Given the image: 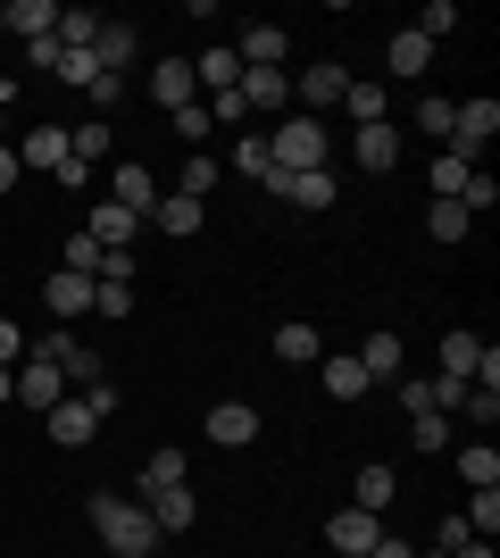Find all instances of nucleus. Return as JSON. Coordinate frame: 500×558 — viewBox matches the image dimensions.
<instances>
[{
  "mask_svg": "<svg viewBox=\"0 0 500 558\" xmlns=\"http://www.w3.org/2000/svg\"><path fill=\"white\" fill-rule=\"evenodd\" d=\"M408 434H417V450H451V417H408Z\"/></svg>",
  "mask_w": 500,
  "mask_h": 558,
  "instance_id": "de8ad7c7",
  "label": "nucleus"
},
{
  "mask_svg": "<svg viewBox=\"0 0 500 558\" xmlns=\"http://www.w3.org/2000/svg\"><path fill=\"white\" fill-rule=\"evenodd\" d=\"M401 150H408V134L392 125V117H383V125H358V134H351V159L367 167V175H392V167H401Z\"/></svg>",
  "mask_w": 500,
  "mask_h": 558,
  "instance_id": "423d86ee",
  "label": "nucleus"
},
{
  "mask_svg": "<svg viewBox=\"0 0 500 558\" xmlns=\"http://www.w3.org/2000/svg\"><path fill=\"white\" fill-rule=\"evenodd\" d=\"M42 301H50V317H59V326H75V317L93 308V276H68V267H59V276L42 283Z\"/></svg>",
  "mask_w": 500,
  "mask_h": 558,
  "instance_id": "aec40b11",
  "label": "nucleus"
},
{
  "mask_svg": "<svg viewBox=\"0 0 500 558\" xmlns=\"http://www.w3.org/2000/svg\"><path fill=\"white\" fill-rule=\"evenodd\" d=\"M93 534L109 542L118 558H150V550H159L150 509H143V500H125V492H93Z\"/></svg>",
  "mask_w": 500,
  "mask_h": 558,
  "instance_id": "f257e3e1",
  "label": "nucleus"
},
{
  "mask_svg": "<svg viewBox=\"0 0 500 558\" xmlns=\"http://www.w3.org/2000/svg\"><path fill=\"white\" fill-rule=\"evenodd\" d=\"M234 59L242 68H284V25H242Z\"/></svg>",
  "mask_w": 500,
  "mask_h": 558,
  "instance_id": "393cba45",
  "label": "nucleus"
},
{
  "mask_svg": "<svg viewBox=\"0 0 500 558\" xmlns=\"http://www.w3.org/2000/svg\"><path fill=\"white\" fill-rule=\"evenodd\" d=\"M492 134H500V100H492V93H476V100H459V109H451V142H442V150L476 167Z\"/></svg>",
  "mask_w": 500,
  "mask_h": 558,
  "instance_id": "7ed1b4c3",
  "label": "nucleus"
},
{
  "mask_svg": "<svg viewBox=\"0 0 500 558\" xmlns=\"http://www.w3.org/2000/svg\"><path fill=\"white\" fill-rule=\"evenodd\" d=\"M376 534H383V517H367V509L326 517V550L333 558H367V550H376Z\"/></svg>",
  "mask_w": 500,
  "mask_h": 558,
  "instance_id": "0eeeda50",
  "label": "nucleus"
},
{
  "mask_svg": "<svg viewBox=\"0 0 500 558\" xmlns=\"http://www.w3.org/2000/svg\"><path fill=\"white\" fill-rule=\"evenodd\" d=\"M84 100H93V109H109V100H125V75H93V93H84Z\"/></svg>",
  "mask_w": 500,
  "mask_h": 558,
  "instance_id": "8fccbe9b",
  "label": "nucleus"
},
{
  "mask_svg": "<svg viewBox=\"0 0 500 558\" xmlns=\"http://www.w3.org/2000/svg\"><path fill=\"white\" fill-rule=\"evenodd\" d=\"M9 150H17V167H50V175H59V167H68V125H34V134L9 142Z\"/></svg>",
  "mask_w": 500,
  "mask_h": 558,
  "instance_id": "4be33fe9",
  "label": "nucleus"
},
{
  "mask_svg": "<svg viewBox=\"0 0 500 558\" xmlns=\"http://www.w3.org/2000/svg\"><path fill=\"white\" fill-rule=\"evenodd\" d=\"M17 400H25V409H42V417H50V409L68 400V375L50 367V359H17Z\"/></svg>",
  "mask_w": 500,
  "mask_h": 558,
  "instance_id": "9d476101",
  "label": "nucleus"
},
{
  "mask_svg": "<svg viewBox=\"0 0 500 558\" xmlns=\"http://www.w3.org/2000/svg\"><path fill=\"white\" fill-rule=\"evenodd\" d=\"M476 367H484V342L467 326H451L442 333V350H434V375H451V384H476Z\"/></svg>",
  "mask_w": 500,
  "mask_h": 558,
  "instance_id": "9b49d317",
  "label": "nucleus"
},
{
  "mask_svg": "<svg viewBox=\"0 0 500 558\" xmlns=\"http://www.w3.org/2000/svg\"><path fill=\"white\" fill-rule=\"evenodd\" d=\"M242 109H267V117H284V100H292V84H284V68H242Z\"/></svg>",
  "mask_w": 500,
  "mask_h": 558,
  "instance_id": "6ab92c4d",
  "label": "nucleus"
},
{
  "mask_svg": "<svg viewBox=\"0 0 500 558\" xmlns=\"http://www.w3.org/2000/svg\"><path fill=\"white\" fill-rule=\"evenodd\" d=\"M392 500H401V475H392V466H358V484H351V509H367V517H383L392 509Z\"/></svg>",
  "mask_w": 500,
  "mask_h": 558,
  "instance_id": "412c9836",
  "label": "nucleus"
},
{
  "mask_svg": "<svg viewBox=\"0 0 500 558\" xmlns=\"http://www.w3.org/2000/svg\"><path fill=\"white\" fill-rule=\"evenodd\" d=\"M442 558H492V542H484V534H467L459 550H442Z\"/></svg>",
  "mask_w": 500,
  "mask_h": 558,
  "instance_id": "603ef678",
  "label": "nucleus"
},
{
  "mask_svg": "<svg viewBox=\"0 0 500 558\" xmlns=\"http://www.w3.org/2000/svg\"><path fill=\"white\" fill-rule=\"evenodd\" d=\"M225 159H234L251 184H267V175H276V159H267V134H234V150H225Z\"/></svg>",
  "mask_w": 500,
  "mask_h": 558,
  "instance_id": "473e14b6",
  "label": "nucleus"
},
{
  "mask_svg": "<svg viewBox=\"0 0 500 558\" xmlns=\"http://www.w3.org/2000/svg\"><path fill=\"white\" fill-rule=\"evenodd\" d=\"M143 226H159V233H175V242H192V233L209 226V201H184V192H159V209H150Z\"/></svg>",
  "mask_w": 500,
  "mask_h": 558,
  "instance_id": "ddd939ff",
  "label": "nucleus"
},
{
  "mask_svg": "<svg viewBox=\"0 0 500 558\" xmlns=\"http://www.w3.org/2000/svg\"><path fill=\"white\" fill-rule=\"evenodd\" d=\"M100 258H109V251H100L93 233L75 226V233H68V276H93V283H100Z\"/></svg>",
  "mask_w": 500,
  "mask_h": 558,
  "instance_id": "a19ab883",
  "label": "nucleus"
},
{
  "mask_svg": "<svg viewBox=\"0 0 500 558\" xmlns=\"http://www.w3.org/2000/svg\"><path fill=\"white\" fill-rule=\"evenodd\" d=\"M134 50H143V43H134V25H100V34H93L100 75H125V68H134Z\"/></svg>",
  "mask_w": 500,
  "mask_h": 558,
  "instance_id": "bb28decb",
  "label": "nucleus"
},
{
  "mask_svg": "<svg viewBox=\"0 0 500 558\" xmlns=\"http://www.w3.org/2000/svg\"><path fill=\"white\" fill-rule=\"evenodd\" d=\"M25 359V333H17V317H0V367H17Z\"/></svg>",
  "mask_w": 500,
  "mask_h": 558,
  "instance_id": "09e8293b",
  "label": "nucleus"
},
{
  "mask_svg": "<svg viewBox=\"0 0 500 558\" xmlns=\"http://www.w3.org/2000/svg\"><path fill=\"white\" fill-rule=\"evenodd\" d=\"M143 509H150V525H159V542H167V534H192L200 500H192L184 484H167V492H143Z\"/></svg>",
  "mask_w": 500,
  "mask_h": 558,
  "instance_id": "f8f14e48",
  "label": "nucleus"
},
{
  "mask_svg": "<svg viewBox=\"0 0 500 558\" xmlns=\"http://www.w3.org/2000/svg\"><path fill=\"white\" fill-rule=\"evenodd\" d=\"M267 192H284L292 209H333V175L309 167V175H267Z\"/></svg>",
  "mask_w": 500,
  "mask_h": 558,
  "instance_id": "b1692460",
  "label": "nucleus"
},
{
  "mask_svg": "<svg viewBox=\"0 0 500 558\" xmlns=\"http://www.w3.org/2000/svg\"><path fill=\"white\" fill-rule=\"evenodd\" d=\"M459 517H467V534L492 542L500 534V492H467V509H459Z\"/></svg>",
  "mask_w": 500,
  "mask_h": 558,
  "instance_id": "ea45409f",
  "label": "nucleus"
},
{
  "mask_svg": "<svg viewBox=\"0 0 500 558\" xmlns=\"http://www.w3.org/2000/svg\"><path fill=\"white\" fill-rule=\"evenodd\" d=\"M200 434H209L217 450H242V442H259V409H251V400H217Z\"/></svg>",
  "mask_w": 500,
  "mask_h": 558,
  "instance_id": "6e6552de",
  "label": "nucleus"
},
{
  "mask_svg": "<svg viewBox=\"0 0 500 558\" xmlns=\"http://www.w3.org/2000/svg\"><path fill=\"white\" fill-rule=\"evenodd\" d=\"M459 417H467V425H492V417H500V392H484V384H467V392H459Z\"/></svg>",
  "mask_w": 500,
  "mask_h": 558,
  "instance_id": "49530a36",
  "label": "nucleus"
},
{
  "mask_svg": "<svg viewBox=\"0 0 500 558\" xmlns=\"http://www.w3.org/2000/svg\"><path fill=\"white\" fill-rule=\"evenodd\" d=\"M42 425H50V442H59V450H84V442L100 434V417H93V400H84V392H68Z\"/></svg>",
  "mask_w": 500,
  "mask_h": 558,
  "instance_id": "1a4fd4ad",
  "label": "nucleus"
},
{
  "mask_svg": "<svg viewBox=\"0 0 500 558\" xmlns=\"http://www.w3.org/2000/svg\"><path fill=\"white\" fill-rule=\"evenodd\" d=\"M417 558H442V550H417Z\"/></svg>",
  "mask_w": 500,
  "mask_h": 558,
  "instance_id": "4d7b16f0",
  "label": "nucleus"
},
{
  "mask_svg": "<svg viewBox=\"0 0 500 558\" xmlns=\"http://www.w3.org/2000/svg\"><path fill=\"white\" fill-rule=\"evenodd\" d=\"M0 34H9V0H0Z\"/></svg>",
  "mask_w": 500,
  "mask_h": 558,
  "instance_id": "5fc2aeb1",
  "label": "nucleus"
},
{
  "mask_svg": "<svg viewBox=\"0 0 500 558\" xmlns=\"http://www.w3.org/2000/svg\"><path fill=\"white\" fill-rule=\"evenodd\" d=\"M93 317H134V283H93Z\"/></svg>",
  "mask_w": 500,
  "mask_h": 558,
  "instance_id": "c03bdc74",
  "label": "nucleus"
},
{
  "mask_svg": "<svg viewBox=\"0 0 500 558\" xmlns=\"http://www.w3.org/2000/svg\"><path fill=\"white\" fill-rule=\"evenodd\" d=\"M408 34H426V43H442V34H459V9H451V0H426V9H417V25H408Z\"/></svg>",
  "mask_w": 500,
  "mask_h": 558,
  "instance_id": "37998d69",
  "label": "nucleus"
},
{
  "mask_svg": "<svg viewBox=\"0 0 500 558\" xmlns=\"http://www.w3.org/2000/svg\"><path fill=\"white\" fill-rule=\"evenodd\" d=\"M150 100H159L167 117L192 109V100H200V84H192V59H159V68H150Z\"/></svg>",
  "mask_w": 500,
  "mask_h": 558,
  "instance_id": "4468645a",
  "label": "nucleus"
},
{
  "mask_svg": "<svg viewBox=\"0 0 500 558\" xmlns=\"http://www.w3.org/2000/svg\"><path fill=\"white\" fill-rule=\"evenodd\" d=\"M68 159H75V167H100V159H109V125H100V117L68 125Z\"/></svg>",
  "mask_w": 500,
  "mask_h": 558,
  "instance_id": "7c9ffc66",
  "label": "nucleus"
},
{
  "mask_svg": "<svg viewBox=\"0 0 500 558\" xmlns=\"http://www.w3.org/2000/svg\"><path fill=\"white\" fill-rule=\"evenodd\" d=\"M459 484H467V492H492L500 484V450L492 442H467V450H459Z\"/></svg>",
  "mask_w": 500,
  "mask_h": 558,
  "instance_id": "c756f323",
  "label": "nucleus"
},
{
  "mask_svg": "<svg viewBox=\"0 0 500 558\" xmlns=\"http://www.w3.org/2000/svg\"><path fill=\"white\" fill-rule=\"evenodd\" d=\"M0 400H17V367H0Z\"/></svg>",
  "mask_w": 500,
  "mask_h": 558,
  "instance_id": "864d4df0",
  "label": "nucleus"
},
{
  "mask_svg": "<svg viewBox=\"0 0 500 558\" xmlns=\"http://www.w3.org/2000/svg\"><path fill=\"white\" fill-rule=\"evenodd\" d=\"M358 367H367V384H401V367H408L401 333H392V326H383V333H367V342H358Z\"/></svg>",
  "mask_w": 500,
  "mask_h": 558,
  "instance_id": "2eb2a0df",
  "label": "nucleus"
},
{
  "mask_svg": "<svg viewBox=\"0 0 500 558\" xmlns=\"http://www.w3.org/2000/svg\"><path fill=\"white\" fill-rule=\"evenodd\" d=\"M9 34L50 43V34H59V0H9Z\"/></svg>",
  "mask_w": 500,
  "mask_h": 558,
  "instance_id": "a878e982",
  "label": "nucleus"
},
{
  "mask_svg": "<svg viewBox=\"0 0 500 558\" xmlns=\"http://www.w3.org/2000/svg\"><path fill=\"white\" fill-rule=\"evenodd\" d=\"M34 359H50V367L68 375V392H84V384H100V375H109V367L93 359V350L75 342V326H50L42 342H34Z\"/></svg>",
  "mask_w": 500,
  "mask_h": 558,
  "instance_id": "20e7f679",
  "label": "nucleus"
},
{
  "mask_svg": "<svg viewBox=\"0 0 500 558\" xmlns=\"http://www.w3.org/2000/svg\"><path fill=\"white\" fill-rule=\"evenodd\" d=\"M426 175H434V201H459V184H467L476 167H467V159H451V150H434V159H426Z\"/></svg>",
  "mask_w": 500,
  "mask_h": 558,
  "instance_id": "f704fd0d",
  "label": "nucleus"
},
{
  "mask_svg": "<svg viewBox=\"0 0 500 558\" xmlns=\"http://www.w3.org/2000/svg\"><path fill=\"white\" fill-rule=\"evenodd\" d=\"M167 125H175V142H184V150H209V134H217V117L200 109V100H192V109H175Z\"/></svg>",
  "mask_w": 500,
  "mask_h": 558,
  "instance_id": "c9c22d12",
  "label": "nucleus"
},
{
  "mask_svg": "<svg viewBox=\"0 0 500 558\" xmlns=\"http://www.w3.org/2000/svg\"><path fill=\"white\" fill-rule=\"evenodd\" d=\"M109 17H93V9H59V50H93V34Z\"/></svg>",
  "mask_w": 500,
  "mask_h": 558,
  "instance_id": "4c0bfd02",
  "label": "nucleus"
},
{
  "mask_svg": "<svg viewBox=\"0 0 500 558\" xmlns=\"http://www.w3.org/2000/svg\"><path fill=\"white\" fill-rule=\"evenodd\" d=\"M192 84H200V93H234V84H242V59H234V43H209V50H200V59H192Z\"/></svg>",
  "mask_w": 500,
  "mask_h": 558,
  "instance_id": "dca6fc26",
  "label": "nucleus"
},
{
  "mask_svg": "<svg viewBox=\"0 0 500 558\" xmlns=\"http://www.w3.org/2000/svg\"><path fill=\"white\" fill-rule=\"evenodd\" d=\"M267 159H276V175H309V167H326V117L284 109V117H276V134H267Z\"/></svg>",
  "mask_w": 500,
  "mask_h": 558,
  "instance_id": "f03ea898",
  "label": "nucleus"
},
{
  "mask_svg": "<svg viewBox=\"0 0 500 558\" xmlns=\"http://www.w3.org/2000/svg\"><path fill=\"white\" fill-rule=\"evenodd\" d=\"M417 134H426V142H451V100H417Z\"/></svg>",
  "mask_w": 500,
  "mask_h": 558,
  "instance_id": "a18cd8bd",
  "label": "nucleus"
},
{
  "mask_svg": "<svg viewBox=\"0 0 500 558\" xmlns=\"http://www.w3.org/2000/svg\"><path fill=\"white\" fill-rule=\"evenodd\" d=\"M383 68L401 75V84H426V68H434V43H426V34H408V25H401V34L383 43Z\"/></svg>",
  "mask_w": 500,
  "mask_h": 558,
  "instance_id": "f3484780",
  "label": "nucleus"
},
{
  "mask_svg": "<svg viewBox=\"0 0 500 558\" xmlns=\"http://www.w3.org/2000/svg\"><path fill=\"white\" fill-rule=\"evenodd\" d=\"M84 233H93L100 251H134V233H143V217H134V209H118V201H100V209L84 217Z\"/></svg>",
  "mask_w": 500,
  "mask_h": 558,
  "instance_id": "a211bd4d",
  "label": "nucleus"
},
{
  "mask_svg": "<svg viewBox=\"0 0 500 558\" xmlns=\"http://www.w3.org/2000/svg\"><path fill=\"white\" fill-rule=\"evenodd\" d=\"M9 192H17V150L0 142V201H9Z\"/></svg>",
  "mask_w": 500,
  "mask_h": 558,
  "instance_id": "3c124183",
  "label": "nucleus"
},
{
  "mask_svg": "<svg viewBox=\"0 0 500 558\" xmlns=\"http://www.w3.org/2000/svg\"><path fill=\"white\" fill-rule=\"evenodd\" d=\"M0 142H9V109H0Z\"/></svg>",
  "mask_w": 500,
  "mask_h": 558,
  "instance_id": "6e6d98bb",
  "label": "nucleus"
},
{
  "mask_svg": "<svg viewBox=\"0 0 500 558\" xmlns=\"http://www.w3.org/2000/svg\"><path fill=\"white\" fill-rule=\"evenodd\" d=\"M342 109H351V125H383V117H392V93H383V84H367V75H351Z\"/></svg>",
  "mask_w": 500,
  "mask_h": 558,
  "instance_id": "cd10ccee",
  "label": "nucleus"
},
{
  "mask_svg": "<svg viewBox=\"0 0 500 558\" xmlns=\"http://www.w3.org/2000/svg\"><path fill=\"white\" fill-rule=\"evenodd\" d=\"M209 184H217V159H209V150H192V159L175 167V192H184V201H209Z\"/></svg>",
  "mask_w": 500,
  "mask_h": 558,
  "instance_id": "e433bc0d",
  "label": "nucleus"
},
{
  "mask_svg": "<svg viewBox=\"0 0 500 558\" xmlns=\"http://www.w3.org/2000/svg\"><path fill=\"white\" fill-rule=\"evenodd\" d=\"M109 201H118V209H134V217H150V209H159V184H150V167L125 159L118 175H109Z\"/></svg>",
  "mask_w": 500,
  "mask_h": 558,
  "instance_id": "5701e85b",
  "label": "nucleus"
},
{
  "mask_svg": "<svg viewBox=\"0 0 500 558\" xmlns=\"http://www.w3.org/2000/svg\"><path fill=\"white\" fill-rule=\"evenodd\" d=\"M317 367H326V392H333V400H367V392H376V384H367V367H358L351 350H342V359H317Z\"/></svg>",
  "mask_w": 500,
  "mask_h": 558,
  "instance_id": "c85d7f7f",
  "label": "nucleus"
},
{
  "mask_svg": "<svg viewBox=\"0 0 500 558\" xmlns=\"http://www.w3.org/2000/svg\"><path fill=\"white\" fill-rule=\"evenodd\" d=\"M426 233H434V242H467V233H476V217L459 209V201H434V209H426Z\"/></svg>",
  "mask_w": 500,
  "mask_h": 558,
  "instance_id": "72a5a7b5",
  "label": "nucleus"
},
{
  "mask_svg": "<svg viewBox=\"0 0 500 558\" xmlns=\"http://www.w3.org/2000/svg\"><path fill=\"white\" fill-rule=\"evenodd\" d=\"M342 93H351V68H342V59H317V68H301V84H292L301 117H326V109H342Z\"/></svg>",
  "mask_w": 500,
  "mask_h": 558,
  "instance_id": "39448f33",
  "label": "nucleus"
},
{
  "mask_svg": "<svg viewBox=\"0 0 500 558\" xmlns=\"http://www.w3.org/2000/svg\"><path fill=\"white\" fill-rule=\"evenodd\" d=\"M167 484H184V450H175V442L143 459V492H167Z\"/></svg>",
  "mask_w": 500,
  "mask_h": 558,
  "instance_id": "58836bf2",
  "label": "nucleus"
},
{
  "mask_svg": "<svg viewBox=\"0 0 500 558\" xmlns=\"http://www.w3.org/2000/svg\"><path fill=\"white\" fill-rule=\"evenodd\" d=\"M50 75H59V84H75V93H93L100 59H93V50H59V68H50Z\"/></svg>",
  "mask_w": 500,
  "mask_h": 558,
  "instance_id": "79ce46f5",
  "label": "nucleus"
},
{
  "mask_svg": "<svg viewBox=\"0 0 500 558\" xmlns=\"http://www.w3.org/2000/svg\"><path fill=\"white\" fill-rule=\"evenodd\" d=\"M276 359H284V367H309V359H326L317 326H276Z\"/></svg>",
  "mask_w": 500,
  "mask_h": 558,
  "instance_id": "2f4dec72",
  "label": "nucleus"
}]
</instances>
